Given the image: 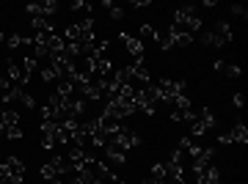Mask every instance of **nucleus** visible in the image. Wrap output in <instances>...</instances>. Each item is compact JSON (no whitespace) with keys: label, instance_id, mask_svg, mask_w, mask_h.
<instances>
[{"label":"nucleus","instance_id":"nucleus-1","mask_svg":"<svg viewBox=\"0 0 248 184\" xmlns=\"http://www.w3.org/2000/svg\"><path fill=\"white\" fill-rule=\"evenodd\" d=\"M174 28L185 30V33H190V36H193V30H199V28H202V19L196 17L193 6H182V9L174 11Z\"/></svg>","mask_w":248,"mask_h":184},{"label":"nucleus","instance_id":"nucleus-2","mask_svg":"<svg viewBox=\"0 0 248 184\" xmlns=\"http://www.w3.org/2000/svg\"><path fill=\"white\" fill-rule=\"evenodd\" d=\"M202 42L210 44V47L229 44V42H232V28H229V22H218V25H215V30H207V33L202 36Z\"/></svg>","mask_w":248,"mask_h":184},{"label":"nucleus","instance_id":"nucleus-3","mask_svg":"<svg viewBox=\"0 0 248 184\" xmlns=\"http://www.w3.org/2000/svg\"><path fill=\"white\" fill-rule=\"evenodd\" d=\"M213 127H215V115H213L210 107H204L202 113L196 115V121L190 124V135H193V138H202V135H207Z\"/></svg>","mask_w":248,"mask_h":184},{"label":"nucleus","instance_id":"nucleus-4","mask_svg":"<svg viewBox=\"0 0 248 184\" xmlns=\"http://www.w3.org/2000/svg\"><path fill=\"white\" fill-rule=\"evenodd\" d=\"M193 176L199 184H221V173L213 162L210 165H193Z\"/></svg>","mask_w":248,"mask_h":184},{"label":"nucleus","instance_id":"nucleus-5","mask_svg":"<svg viewBox=\"0 0 248 184\" xmlns=\"http://www.w3.org/2000/svg\"><path fill=\"white\" fill-rule=\"evenodd\" d=\"M0 170L6 173V179H9L11 184H19L22 182V173H25V165H22L17 157H9L3 165H0Z\"/></svg>","mask_w":248,"mask_h":184},{"label":"nucleus","instance_id":"nucleus-6","mask_svg":"<svg viewBox=\"0 0 248 184\" xmlns=\"http://www.w3.org/2000/svg\"><path fill=\"white\" fill-rule=\"evenodd\" d=\"M25 11L31 14V17H45V19H50L58 11V3L55 0H42V3H28L25 6Z\"/></svg>","mask_w":248,"mask_h":184},{"label":"nucleus","instance_id":"nucleus-7","mask_svg":"<svg viewBox=\"0 0 248 184\" xmlns=\"http://www.w3.org/2000/svg\"><path fill=\"white\" fill-rule=\"evenodd\" d=\"M122 39V44L127 47V53L133 55L135 61H143V44L138 42V36H130V33H122L119 36Z\"/></svg>","mask_w":248,"mask_h":184},{"label":"nucleus","instance_id":"nucleus-8","mask_svg":"<svg viewBox=\"0 0 248 184\" xmlns=\"http://www.w3.org/2000/svg\"><path fill=\"white\" fill-rule=\"evenodd\" d=\"M127 69H130V77L138 80L141 85H149L152 83V74H149V69H146V63L143 61H135L133 66H127Z\"/></svg>","mask_w":248,"mask_h":184},{"label":"nucleus","instance_id":"nucleus-9","mask_svg":"<svg viewBox=\"0 0 248 184\" xmlns=\"http://www.w3.org/2000/svg\"><path fill=\"white\" fill-rule=\"evenodd\" d=\"M169 33H171V44L174 47H190L193 44V36L185 33V30H179V28H169Z\"/></svg>","mask_w":248,"mask_h":184},{"label":"nucleus","instance_id":"nucleus-10","mask_svg":"<svg viewBox=\"0 0 248 184\" xmlns=\"http://www.w3.org/2000/svg\"><path fill=\"white\" fill-rule=\"evenodd\" d=\"M6 71H9V83H14V85H25V83H28V74L19 69L14 61H9V69H6Z\"/></svg>","mask_w":248,"mask_h":184},{"label":"nucleus","instance_id":"nucleus-11","mask_svg":"<svg viewBox=\"0 0 248 184\" xmlns=\"http://www.w3.org/2000/svg\"><path fill=\"white\" fill-rule=\"evenodd\" d=\"M63 53V36L50 33L47 36V55H61Z\"/></svg>","mask_w":248,"mask_h":184},{"label":"nucleus","instance_id":"nucleus-12","mask_svg":"<svg viewBox=\"0 0 248 184\" xmlns=\"http://www.w3.org/2000/svg\"><path fill=\"white\" fill-rule=\"evenodd\" d=\"M229 141L232 143H248V129L243 127V124H234L229 132Z\"/></svg>","mask_w":248,"mask_h":184},{"label":"nucleus","instance_id":"nucleus-13","mask_svg":"<svg viewBox=\"0 0 248 184\" xmlns=\"http://www.w3.org/2000/svg\"><path fill=\"white\" fill-rule=\"evenodd\" d=\"M215 69L226 74V77H240V66L237 63H223V61H215Z\"/></svg>","mask_w":248,"mask_h":184},{"label":"nucleus","instance_id":"nucleus-14","mask_svg":"<svg viewBox=\"0 0 248 184\" xmlns=\"http://www.w3.org/2000/svg\"><path fill=\"white\" fill-rule=\"evenodd\" d=\"M55 94L66 99V97H75L78 91H75V85H72V80H58V85H55Z\"/></svg>","mask_w":248,"mask_h":184},{"label":"nucleus","instance_id":"nucleus-15","mask_svg":"<svg viewBox=\"0 0 248 184\" xmlns=\"http://www.w3.org/2000/svg\"><path fill=\"white\" fill-rule=\"evenodd\" d=\"M155 42L160 44V50H169V47H174V44H171V33H169V30H155Z\"/></svg>","mask_w":248,"mask_h":184},{"label":"nucleus","instance_id":"nucleus-16","mask_svg":"<svg viewBox=\"0 0 248 184\" xmlns=\"http://www.w3.org/2000/svg\"><path fill=\"white\" fill-rule=\"evenodd\" d=\"M171 105H174V110H179V113H190V110H193V107H190V99H187L185 94H179Z\"/></svg>","mask_w":248,"mask_h":184},{"label":"nucleus","instance_id":"nucleus-17","mask_svg":"<svg viewBox=\"0 0 248 184\" xmlns=\"http://www.w3.org/2000/svg\"><path fill=\"white\" fill-rule=\"evenodd\" d=\"M39 173H42V179H47V182H55V179H58V170H55V165H53V162H45Z\"/></svg>","mask_w":248,"mask_h":184},{"label":"nucleus","instance_id":"nucleus-18","mask_svg":"<svg viewBox=\"0 0 248 184\" xmlns=\"http://www.w3.org/2000/svg\"><path fill=\"white\" fill-rule=\"evenodd\" d=\"M3 42H6V47H9V50H17V47H22V36H19V33H9Z\"/></svg>","mask_w":248,"mask_h":184},{"label":"nucleus","instance_id":"nucleus-19","mask_svg":"<svg viewBox=\"0 0 248 184\" xmlns=\"http://www.w3.org/2000/svg\"><path fill=\"white\" fill-rule=\"evenodd\" d=\"M138 42H155V28L152 25H141V36H138Z\"/></svg>","mask_w":248,"mask_h":184},{"label":"nucleus","instance_id":"nucleus-20","mask_svg":"<svg viewBox=\"0 0 248 184\" xmlns=\"http://www.w3.org/2000/svg\"><path fill=\"white\" fill-rule=\"evenodd\" d=\"M39 74H42V80H45V83H53V80H58V74L53 71V66H39Z\"/></svg>","mask_w":248,"mask_h":184},{"label":"nucleus","instance_id":"nucleus-21","mask_svg":"<svg viewBox=\"0 0 248 184\" xmlns=\"http://www.w3.org/2000/svg\"><path fill=\"white\" fill-rule=\"evenodd\" d=\"M105 154H108V159H110L113 165H124V157H127V154H116V151H105Z\"/></svg>","mask_w":248,"mask_h":184},{"label":"nucleus","instance_id":"nucleus-22","mask_svg":"<svg viewBox=\"0 0 248 184\" xmlns=\"http://www.w3.org/2000/svg\"><path fill=\"white\" fill-rule=\"evenodd\" d=\"M19 102H22V105H25L28 110H33V107H36V99L31 97V94H25V91H22V97H19Z\"/></svg>","mask_w":248,"mask_h":184},{"label":"nucleus","instance_id":"nucleus-23","mask_svg":"<svg viewBox=\"0 0 248 184\" xmlns=\"http://www.w3.org/2000/svg\"><path fill=\"white\" fill-rule=\"evenodd\" d=\"M105 6L110 9V17H113V19H122V17H124V11L119 9V6H110V3H105Z\"/></svg>","mask_w":248,"mask_h":184},{"label":"nucleus","instance_id":"nucleus-24","mask_svg":"<svg viewBox=\"0 0 248 184\" xmlns=\"http://www.w3.org/2000/svg\"><path fill=\"white\" fill-rule=\"evenodd\" d=\"M83 9H91L86 0H75V3H72V11H83Z\"/></svg>","mask_w":248,"mask_h":184},{"label":"nucleus","instance_id":"nucleus-25","mask_svg":"<svg viewBox=\"0 0 248 184\" xmlns=\"http://www.w3.org/2000/svg\"><path fill=\"white\" fill-rule=\"evenodd\" d=\"M232 9V14H234V17H246V9H243V6H237V3H234V6H229Z\"/></svg>","mask_w":248,"mask_h":184},{"label":"nucleus","instance_id":"nucleus-26","mask_svg":"<svg viewBox=\"0 0 248 184\" xmlns=\"http://www.w3.org/2000/svg\"><path fill=\"white\" fill-rule=\"evenodd\" d=\"M243 102H246V99H243V94H234V99H232V105H234V107H243Z\"/></svg>","mask_w":248,"mask_h":184},{"label":"nucleus","instance_id":"nucleus-27","mask_svg":"<svg viewBox=\"0 0 248 184\" xmlns=\"http://www.w3.org/2000/svg\"><path fill=\"white\" fill-rule=\"evenodd\" d=\"M146 6H149V0H135L133 3V9H146Z\"/></svg>","mask_w":248,"mask_h":184},{"label":"nucleus","instance_id":"nucleus-28","mask_svg":"<svg viewBox=\"0 0 248 184\" xmlns=\"http://www.w3.org/2000/svg\"><path fill=\"white\" fill-rule=\"evenodd\" d=\"M3 182H9V179H6V173H3V170H0V184Z\"/></svg>","mask_w":248,"mask_h":184},{"label":"nucleus","instance_id":"nucleus-29","mask_svg":"<svg viewBox=\"0 0 248 184\" xmlns=\"http://www.w3.org/2000/svg\"><path fill=\"white\" fill-rule=\"evenodd\" d=\"M3 39H6V36H3V30H0V42H3Z\"/></svg>","mask_w":248,"mask_h":184}]
</instances>
